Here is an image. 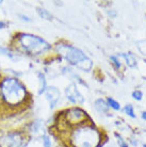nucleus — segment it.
<instances>
[{
    "label": "nucleus",
    "instance_id": "f257e3e1",
    "mask_svg": "<svg viewBox=\"0 0 146 147\" xmlns=\"http://www.w3.org/2000/svg\"><path fill=\"white\" fill-rule=\"evenodd\" d=\"M0 94L4 102L15 107L22 103L27 98V90L25 85L16 78H5L0 84Z\"/></svg>",
    "mask_w": 146,
    "mask_h": 147
},
{
    "label": "nucleus",
    "instance_id": "f03ea898",
    "mask_svg": "<svg viewBox=\"0 0 146 147\" xmlns=\"http://www.w3.org/2000/svg\"><path fill=\"white\" fill-rule=\"evenodd\" d=\"M55 49L70 64L77 66L84 71H89L93 66L91 59L84 55L80 49L74 46L67 44H58L55 46Z\"/></svg>",
    "mask_w": 146,
    "mask_h": 147
},
{
    "label": "nucleus",
    "instance_id": "7ed1b4c3",
    "mask_svg": "<svg viewBox=\"0 0 146 147\" xmlns=\"http://www.w3.org/2000/svg\"><path fill=\"white\" fill-rule=\"evenodd\" d=\"M100 141V134L92 126L77 127L70 136V143L74 147H96Z\"/></svg>",
    "mask_w": 146,
    "mask_h": 147
},
{
    "label": "nucleus",
    "instance_id": "20e7f679",
    "mask_svg": "<svg viewBox=\"0 0 146 147\" xmlns=\"http://www.w3.org/2000/svg\"><path fill=\"white\" fill-rule=\"evenodd\" d=\"M17 43L24 51L32 55H40L51 48L42 37L29 33H22L17 36Z\"/></svg>",
    "mask_w": 146,
    "mask_h": 147
},
{
    "label": "nucleus",
    "instance_id": "39448f33",
    "mask_svg": "<svg viewBox=\"0 0 146 147\" xmlns=\"http://www.w3.org/2000/svg\"><path fill=\"white\" fill-rule=\"evenodd\" d=\"M22 141V134L17 131L7 132L0 139V147H20Z\"/></svg>",
    "mask_w": 146,
    "mask_h": 147
},
{
    "label": "nucleus",
    "instance_id": "423d86ee",
    "mask_svg": "<svg viewBox=\"0 0 146 147\" xmlns=\"http://www.w3.org/2000/svg\"><path fill=\"white\" fill-rule=\"evenodd\" d=\"M65 94H66L67 99L70 100V102L81 103V102H83L84 101L83 96L81 95L80 92L78 91V88H77V86H76L75 83H72V84H70L67 88H66Z\"/></svg>",
    "mask_w": 146,
    "mask_h": 147
},
{
    "label": "nucleus",
    "instance_id": "0eeeda50",
    "mask_svg": "<svg viewBox=\"0 0 146 147\" xmlns=\"http://www.w3.org/2000/svg\"><path fill=\"white\" fill-rule=\"evenodd\" d=\"M66 116L72 124H82V121L87 117V113L79 108H73L67 111Z\"/></svg>",
    "mask_w": 146,
    "mask_h": 147
},
{
    "label": "nucleus",
    "instance_id": "6e6552de",
    "mask_svg": "<svg viewBox=\"0 0 146 147\" xmlns=\"http://www.w3.org/2000/svg\"><path fill=\"white\" fill-rule=\"evenodd\" d=\"M46 96H47V99L49 100L50 103V108H53L55 106V103L59 101L60 98V92L59 90L55 86H50L46 90Z\"/></svg>",
    "mask_w": 146,
    "mask_h": 147
},
{
    "label": "nucleus",
    "instance_id": "1a4fd4ad",
    "mask_svg": "<svg viewBox=\"0 0 146 147\" xmlns=\"http://www.w3.org/2000/svg\"><path fill=\"white\" fill-rule=\"evenodd\" d=\"M95 109L99 112H107L109 110V106L103 99H97L95 101Z\"/></svg>",
    "mask_w": 146,
    "mask_h": 147
},
{
    "label": "nucleus",
    "instance_id": "9d476101",
    "mask_svg": "<svg viewBox=\"0 0 146 147\" xmlns=\"http://www.w3.org/2000/svg\"><path fill=\"white\" fill-rule=\"evenodd\" d=\"M121 55L126 60L127 65L129 67H135V65H137V61H135V57H133L131 53H121Z\"/></svg>",
    "mask_w": 146,
    "mask_h": 147
},
{
    "label": "nucleus",
    "instance_id": "9b49d317",
    "mask_svg": "<svg viewBox=\"0 0 146 147\" xmlns=\"http://www.w3.org/2000/svg\"><path fill=\"white\" fill-rule=\"evenodd\" d=\"M36 11H37V14L40 15L43 19H46V20H51V19H52V15H51L48 11H46L45 9L37 7Z\"/></svg>",
    "mask_w": 146,
    "mask_h": 147
},
{
    "label": "nucleus",
    "instance_id": "f8f14e48",
    "mask_svg": "<svg viewBox=\"0 0 146 147\" xmlns=\"http://www.w3.org/2000/svg\"><path fill=\"white\" fill-rule=\"evenodd\" d=\"M107 103H108L109 107H111L112 109H114V110H120V109H121L120 103L117 102V101H115V100H114L113 98H111V97H109V98L107 99Z\"/></svg>",
    "mask_w": 146,
    "mask_h": 147
},
{
    "label": "nucleus",
    "instance_id": "ddd939ff",
    "mask_svg": "<svg viewBox=\"0 0 146 147\" xmlns=\"http://www.w3.org/2000/svg\"><path fill=\"white\" fill-rule=\"evenodd\" d=\"M39 78H40V83H41L39 93L42 94V93L46 90V81H45V77H44V75H43V74H39Z\"/></svg>",
    "mask_w": 146,
    "mask_h": 147
},
{
    "label": "nucleus",
    "instance_id": "4468645a",
    "mask_svg": "<svg viewBox=\"0 0 146 147\" xmlns=\"http://www.w3.org/2000/svg\"><path fill=\"white\" fill-rule=\"evenodd\" d=\"M124 111H125V113L127 114V115H129L130 117H132V118L135 117V111H133V107H132L131 105H127V106H125Z\"/></svg>",
    "mask_w": 146,
    "mask_h": 147
},
{
    "label": "nucleus",
    "instance_id": "2eb2a0df",
    "mask_svg": "<svg viewBox=\"0 0 146 147\" xmlns=\"http://www.w3.org/2000/svg\"><path fill=\"white\" fill-rule=\"evenodd\" d=\"M132 97H133L135 100L140 101V100L142 99V97H143V93L141 92V91H135V92L132 93Z\"/></svg>",
    "mask_w": 146,
    "mask_h": 147
},
{
    "label": "nucleus",
    "instance_id": "dca6fc26",
    "mask_svg": "<svg viewBox=\"0 0 146 147\" xmlns=\"http://www.w3.org/2000/svg\"><path fill=\"white\" fill-rule=\"evenodd\" d=\"M115 136H116V138H117V142H118V144H120V147H128L127 143L123 140V138H122L121 136H118L117 133L115 134Z\"/></svg>",
    "mask_w": 146,
    "mask_h": 147
},
{
    "label": "nucleus",
    "instance_id": "f3484780",
    "mask_svg": "<svg viewBox=\"0 0 146 147\" xmlns=\"http://www.w3.org/2000/svg\"><path fill=\"white\" fill-rule=\"evenodd\" d=\"M110 59H111V61H112V62H113L114 66L116 67V68H121L122 64H121V62H120V61H118V60H117V58H116V57H114V55H112V57H111V58H110Z\"/></svg>",
    "mask_w": 146,
    "mask_h": 147
},
{
    "label": "nucleus",
    "instance_id": "a211bd4d",
    "mask_svg": "<svg viewBox=\"0 0 146 147\" xmlns=\"http://www.w3.org/2000/svg\"><path fill=\"white\" fill-rule=\"evenodd\" d=\"M43 144H44V147H50L51 146V141L49 140V138L47 136H43Z\"/></svg>",
    "mask_w": 146,
    "mask_h": 147
},
{
    "label": "nucleus",
    "instance_id": "6ab92c4d",
    "mask_svg": "<svg viewBox=\"0 0 146 147\" xmlns=\"http://www.w3.org/2000/svg\"><path fill=\"white\" fill-rule=\"evenodd\" d=\"M139 43L141 45H144V47H142V46H138V47H139V49L141 50L142 53L146 55V40H141V42H139Z\"/></svg>",
    "mask_w": 146,
    "mask_h": 147
},
{
    "label": "nucleus",
    "instance_id": "aec40b11",
    "mask_svg": "<svg viewBox=\"0 0 146 147\" xmlns=\"http://www.w3.org/2000/svg\"><path fill=\"white\" fill-rule=\"evenodd\" d=\"M19 17H20V18H22L24 19V22H31V19L29 18V17H27V16H25V15H19Z\"/></svg>",
    "mask_w": 146,
    "mask_h": 147
},
{
    "label": "nucleus",
    "instance_id": "412c9836",
    "mask_svg": "<svg viewBox=\"0 0 146 147\" xmlns=\"http://www.w3.org/2000/svg\"><path fill=\"white\" fill-rule=\"evenodd\" d=\"M7 26V22H2V20H0V29H4V28H5Z\"/></svg>",
    "mask_w": 146,
    "mask_h": 147
},
{
    "label": "nucleus",
    "instance_id": "4be33fe9",
    "mask_svg": "<svg viewBox=\"0 0 146 147\" xmlns=\"http://www.w3.org/2000/svg\"><path fill=\"white\" fill-rule=\"evenodd\" d=\"M142 118L144 121H146V112H143L142 113Z\"/></svg>",
    "mask_w": 146,
    "mask_h": 147
},
{
    "label": "nucleus",
    "instance_id": "5701e85b",
    "mask_svg": "<svg viewBox=\"0 0 146 147\" xmlns=\"http://www.w3.org/2000/svg\"><path fill=\"white\" fill-rule=\"evenodd\" d=\"M144 147H146V144H144Z\"/></svg>",
    "mask_w": 146,
    "mask_h": 147
}]
</instances>
